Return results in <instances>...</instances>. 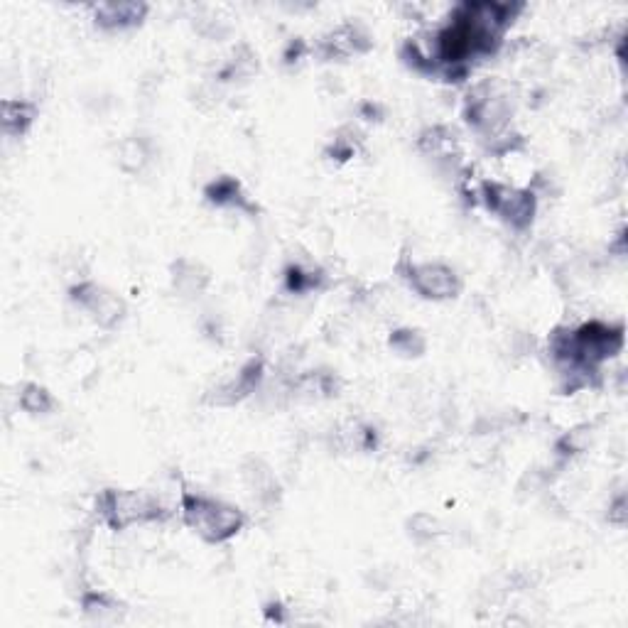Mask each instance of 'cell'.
<instances>
[{
  "label": "cell",
  "instance_id": "cell-21",
  "mask_svg": "<svg viewBox=\"0 0 628 628\" xmlns=\"http://www.w3.org/2000/svg\"><path fill=\"white\" fill-rule=\"evenodd\" d=\"M624 508H626V496L624 494L616 496L614 506H611V513H609V521L616 523V525H624V521H626Z\"/></svg>",
  "mask_w": 628,
  "mask_h": 628
},
{
  "label": "cell",
  "instance_id": "cell-10",
  "mask_svg": "<svg viewBox=\"0 0 628 628\" xmlns=\"http://www.w3.org/2000/svg\"><path fill=\"white\" fill-rule=\"evenodd\" d=\"M172 290L180 297H199L211 285V273L207 265L192 258H177L170 268Z\"/></svg>",
  "mask_w": 628,
  "mask_h": 628
},
{
  "label": "cell",
  "instance_id": "cell-9",
  "mask_svg": "<svg viewBox=\"0 0 628 628\" xmlns=\"http://www.w3.org/2000/svg\"><path fill=\"white\" fill-rule=\"evenodd\" d=\"M148 5L145 3H131V0H121V3H99L94 5V23L101 30H128V27L140 25L148 15Z\"/></svg>",
  "mask_w": 628,
  "mask_h": 628
},
{
  "label": "cell",
  "instance_id": "cell-15",
  "mask_svg": "<svg viewBox=\"0 0 628 628\" xmlns=\"http://www.w3.org/2000/svg\"><path fill=\"white\" fill-rule=\"evenodd\" d=\"M118 167L128 175H138L150 162V148L140 135H128L118 143Z\"/></svg>",
  "mask_w": 628,
  "mask_h": 628
},
{
  "label": "cell",
  "instance_id": "cell-12",
  "mask_svg": "<svg viewBox=\"0 0 628 628\" xmlns=\"http://www.w3.org/2000/svg\"><path fill=\"white\" fill-rule=\"evenodd\" d=\"M35 101L27 99H3L0 101V126L8 138H23L30 131L32 123L37 121Z\"/></svg>",
  "mask_w": 628,
  "mask_h": 628
},
{
  "label": "cell",
  "instance_id": "cell-13",
  "mask_svg": "<svg viewBox=\"0 0 628 628\" xmlns=\"http://www.w3.org/2000/svg\"><path fill=\"white\" fill-rule=\"evenodd\" d=\"M418 148L422 155L435 157V160H452L459 155V138L452 128L437 123V126L425 128L420 133Z\"/></svg>",
  "mask_w": 628,
  "mask_h": 628
},
{
  "label": "cell",
  "instance_id": "cell-18",
  "mask_svg": "<svg viewBox=\"0 0 628 628\" xmlns=\"http://www.w3.org/2000/svg\"><path fill=\"white\" fill-rule=\"evenodd\" d=\"M81 609H84L86 616L96 621H106L108 616H118V611L123 609V604L118 602L113 594L99 592V589H91L81 597Z\"/></svg>",
  "mask_w": 628,
  "mask_h": 628
},
{
  "label": "cell",
  "instance_id": "cell-8",
  "mask_svg": "<svg viewBox=\"0 0 628 628\" xmlns=\"http://www.w3.org/2000/svg\"><path fill=\"white\" fill-rule=\"evenodd\" d=\"M204 199L216 209H236L246 211V214H256L258 211L256 204L246 194V189H243V184L231 175H221L211 180L204 187Z\"/></svg>",
  "mask_w": 628,
  "mask_h": 628
},
{
  "label": "cell",
  "instance_id": "cell-14",
  "mask_svg": "<svg viewBox=\"0 0 628 628\" xmlns=\"http://www.w3.org/2000/svg\"><path fill=\"white\" fill-rule=\"evenodd\" d=\"M324 270H319L317 265H302V263H292L288 270H285V288L292 295H307V292L322 290L324 288Z\"/></svg>",
  "mask_w": 628,
  "mask_h": 628
},
{
  "label": "cell",
  "instance_id": "cell-1",
  "mask_svg": "<svg viewBox=\"0 0 628 628\" xmlns=\"http://www.w3.org/2000/svg\"><path fill=\"white\" fill-rule=\"evenodd\" d=\"M180 516L189 530H194L204 543L211 545L229 543L246 525V513L234 503L197 494V491H182Z\"/></svg>",
  "mask_w": 628,
  "mask_h": 628
},
{
  "label": "cell",
  "instance_id": "cell-6",
  "mask_svg": "<svg viewBox=\"0 0 628 628\" xmlns=\"http://www.w3.org/2000/svg\"><path fill=\"white\" fill-rule=\"evenodd\" d=\"M265 376V364L261 359H251L246 361L234 378H226L219 386H214L207 393V403L216 405V408H229V405L241 403L248 395H253L258 391V386L263 383Z\"/></svg>",
  "mask_w": 628,
  "mask_h": 628
},
{
  "label": "cell",
  "instance_id": "cell-11",
  "mask_svg": "<svg viewBox=\"0 0 628 628\" xmlns=\"http://www.w3.org/2000/svg\"><path fill=\"white\" fill-rule=\"evenodd\" d=\"M241 479L243 486L248 489V494L256 498L258 503H273L280 491L273 469H270L263 459L248 457L241 467Z\"/></svg>",
  "mask_w": 628,
  "mask_h": 628
},
{
  "label": "cell",
  "instance_id": "cell-17",
  "mask_svg": "<svg viewBox=\"0 0 628 628\" xmlns=\"http://www.w3.org/2000/svg\"><path fill=\"white\" fill-rule=\"evenodd\" d=\"M18 405L27 415H47L54 410V398L40 383H25L18 393Z\"/></svg>",
  "mask_w": 628,
  "mask_h": 628
},
{
  "label": "cell",
  "instance_id": "cell-4",
  "mask_svg": "<svg viewBox=\"0 0 628 628\" xmlns=\"http://www.w3.org/2000/svg\"><path fill=\"white\" fill-rule=\"evenodd\" d=\"M400 270H403V278L405 283L410 285V290L418 292L425 300L445 302L454 300V297L462 292V278H459L457 270L447 263L440 261L415 263L405 258Z\"/></svg>",
  "mask_w": 628,
  "mask_h": 628
},
{
  "label": "cell",
  "instance_id": "cell-7",
  "mask_svg": "<svg viewBox=\"0 0 628 628\" xmlns=\"http://www.w3.org/2000/svg\"><path fill=\"white\" fill-rule=\"evenodd\" d=\"M373 47L371 32L361 23H344L329 32L319 45V52L327 59H344L351 54H364Z\"/></svg>",
  "mask_w": 628,
  "mask_h": 628
},
{
  "label": "cell",
  "instance_id": "cell-3",
  "mask_svg": "<svg viewBox=\"0 0 628 628\" xmlns=\"http://www.w3.org/2000/svg\"><path fill=\"white\" fill-rule=\"evenodd\" d=\"M476 197L491 214H496L503 224L516 231H525L528 226H533L535 214H538V197L530 189L484 180L476 189Z\"/></svg>",
  "mask_w": 628,
  "mask_h": 628
},
{
  "label": "cell",
  "instance_id": "cell-19",
  "mask_svg": "<svg viewBox=\"0 0 628 628\" xmlns=\"http://www.w3.org/2000/svg\"><path fill=\"white\" fill-rule=\"evenodd\" d=\"M258 69V62H256V54H253L251 50H248L246 45H241L238 50L234 52V57L226 62V67L221 69V81H236V79H248L253 72Z\"/></svg>",
  "mask_w": 628,
  "mask_h": 628
},
{
  "label": "cell",
  "instance_id": "cell-20",
  "mask_svg": "<svg viewBox=\"0 0 628 628\" xmlns=\"http://www.w3.org/2000/svg\"><path fill=\"white\" fill-rule=\"evenodd\" d=\"M408 535L415 543H432L442 535V523L440 518H435L432 513H415L408 521Z\"/></svg>",
  "mask_w": 628,
  "mask_h": 628
},
{
  "label": "cell",
  "instance_id": "cell-5",
  "mask_svg": "<svg viewBox=\"0 0 628 628\" xmlns=\"http://www.w3.org/2000/svg\"><path fill=\"white\" fill-rule=\"evenodd\" d=\"M69 300L81 307L101 329H113L126 317V302L94 280H81L69 290Z\"/></svg>",
  "mask_w": 628,
  "mask_h": 628
},
{
  "label": "cell",
  "instance_id": "cell-2",
  "mask_svg": "<svg viewBox=\"0 0 628 628\" xmlns=\"http://www.w3.org/2000/svg\"><path fill=\"white\" fill-rule=\"evenodd\" d=\"M96 513L111 530H128L133 525L157 523L170 518V511L148 491L106 489L96 498Z\"/></svg>",
  "mask_w": 628,
  "mask_h": 628
},
{
  "label": "cell",
  "instance_id": "cell-16",
  "mask_svg": "<svg viewBox=\"0 0 628 628\" xmlns=\"http://www.w3.org/2000/svg\"><path fill=\"white\" fill-rule=\"evenodd\" d=\"M388 344H391L395 354L405 356V359H418V356L425 354L427 349L425 334L413 327L395 329V332H391V337H388Z\"/></svg>",
  "mask_w": 628,
  "mask_h": 628
}]
</instances>
